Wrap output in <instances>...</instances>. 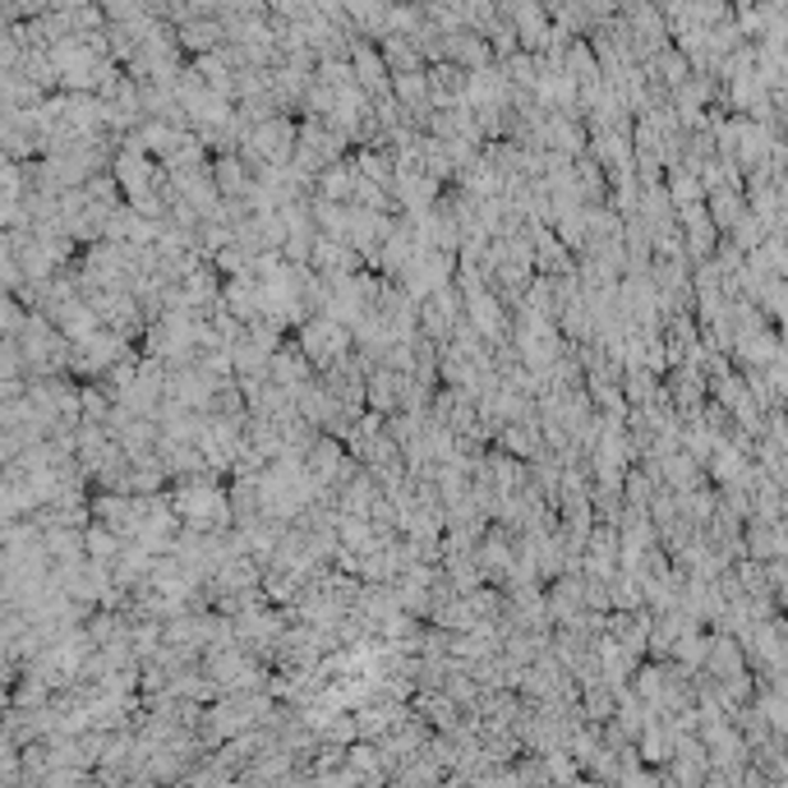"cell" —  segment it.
I'll return each instance as SVG.
<instances>
[{"instance_id": "2", "label": "cell", "mask_w": 788, "mask_h": 788, "mask_svg": "<svg viewBox=\"0 0 788 788\" xmlns=\"http://www.w3.org/2000/svg\"><path fill=\"white\" fill-rule=\"evenodd\" d=\"M715 217H720V226H738L743 203L733 199V194H715Z\"/></svg>"}, {"instance_id": "1", "label": "cell", "mask_w": 788, "mask_h": 788, "mask_svg": "<svg viewBox=\"0 0 788 788\" xmlns=\"http://www.w3.org/2000/svg\"><path fill=\"white\" fill-rule=\"evenodd\" d=\"M341 347H347V332H341V328H332V323H313V328H305V351H309V360L328 364V360L341 355Z\"/></svg>"}]
</instances>
